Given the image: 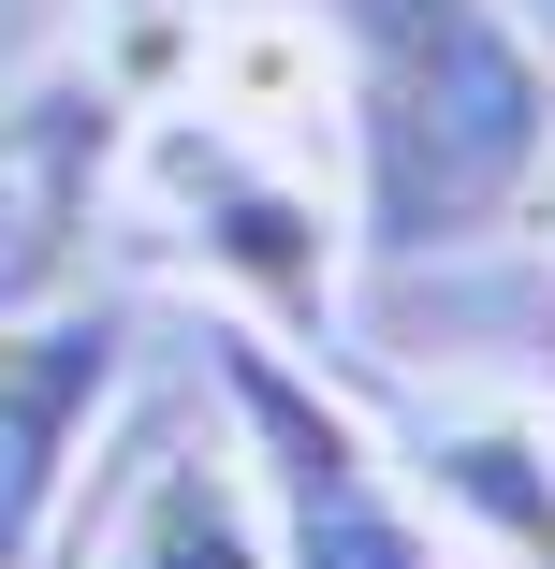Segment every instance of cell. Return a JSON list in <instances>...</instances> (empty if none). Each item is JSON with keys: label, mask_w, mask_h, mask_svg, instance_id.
I'll use <instances>...</instances> for the list:
<instances>
[{"label": "cell", "mask_w": 555, "mask_h": 569, "mask_svg": "<svg viewBox=\"0 0 555 569\" xmlns=\"http://www.w3.org/2000/svg\"><path fill=\"white\" fill-rule=\"evenodd\" d=\"M337 73L351 147V234L424 263L541 204L555 161V73L512 30V0H293Z\"/></svg>", "instance_id": "6da1fadb"}, {"label": "cell", "mask_w": 555, "mask_h": 569, "mask_svg": "<svg viewBox=\"0 0 555 569\" xmlns=\"http://www.w3.org/2000/svg\"><path fill=\"white\" fill-rule=\"evenodd\" d=\"M205 395H219V438L278 526V569H454V526L424 511L409 452L321 380L278 321L219 307L205 321Z\"/></svg>", "instance_id": "7a4b0ae2"}, {"label": "cell", "mask_w": 555, "mask_h": 569, "mask_svg": "<svg viewBox=\"0 0 555 569\" xmlns=\"http://www.w3.org/2000/svg\"><path fill=\"white\" fill-rule=\"evenodd\" d=\"M176 219H190V249L235 278L278 336H307V321H337V204H321V176L293 161V147H249V132H219L205 102L190 118H161L147 132V161H132Z\"/></svg>", "instance_id": "3957f363"}, {"label": "cell", "mask_w": 555, "mask_h": 569, "mask_svg": "<svg viewBox=\"0 0 555 569\" xmlns=\"http://www.w3.org/2000/svg\"><path fill=\"white\" fill-rule=\"evenodd\" d=\"M132 409V321L118 307H44V321H0V569H30L73 497L102 482Z\"/></svg>", "instance_id": "277c9868"}, {"label": "cell", "mask_w": 555, "mask_h": 569, "mask_svg": "<svg viewBox=\"0 0 555 569\" xmlns=\"http://www.w3.org/2000/svg\"><path fill=\"white\" fill-rule=\"evenodd\" d=\"M88 569H278V526L235 468V438H132L88 482Z\"/></svg>", "instance_id": "5b68a950"}, {"label": "cell", "mask_w": 555, "mask_h": 569, "mask_svg": "<svg viewBox=\"0 0 555 569\" xmlns=\"http://www.w3.org/2000/svg\"><path fill=\"white\" fill-rule=\"evenodd\" d=\"M409 482H424L438 526H454V555L555 569V423L541 409H438L409 438Z\"/></svg>", "instance_id": "8992f818"}, {"label": "cell", "mask_w": 555, "mask_h": 569, "mask_svg": "<svg viewBox=\"0 0 555 569\" xmlns=\"http://www.w3.org/2000/svg\"><path fill=\"white\" fill-rule=\"evenodd\" d=\"M30 569H88V497H73V526H59V540H44Z\"/></svg>", "instance_id": "52a82bcc"}, {"label": "cell", "mask_w": 555, "mask_h": 569, "mask_svg": "<svg viewBox=\"0 0 555 569\" xmlns=\"http://www.w3.org/2000/svg\"><path fill=\"white\" fill-rule=\"evenodd\" d=\"M541 204H555V161H541Z\"/></svg>", "instance_id": "ba28073f"}]
</instances>
